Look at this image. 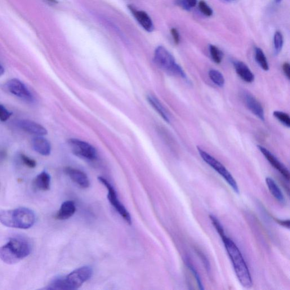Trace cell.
<instances>
[{
  "mask_svg": "<svg viewBox=\"0 0 290 290\" xmlns=\"http://www.w3.org/2000/svg\"><path fill=\"white\" fill-rule=\"evenodd\" d=\"M154 60L159 68L169 74L177 75L188 81V77L184 70L176 63L175 58L166 48L159 46L156 48Z\"/></svg>",
  "mask_w": 290,
  "mask_h": 290,
  "instance_id": "obj_5",
  "label": "cell"
},
{
  "mask_svg": "<svg viewBox=\"0 0 290 290\" xmlns=\"http://www.w3.org/2000/svg\"><path fill=\"white\" fill-rule=\"evenodd\" d=\"M35 220L34 212L29 208H19L0 211V223L11 228L29 229L33 226Z\"/></svg>",
  "mask_w": 290,
  "mask_h": 290,
  "instance_id": "obj_2",
  "label": "cell"
},
{
  "mask_svg": "<svg viewBox=\"0 0 290 290\" xmlns=\"http://www.w3.org/2000/svg\"><path fill=\"white\" fill-rule=\"evenodd\" d=\"M276 3H279L282 1V0H275Z\"/></svg>",
  "mask_w": 290,
  "mask_h": 290,
  "instance_id": "obj_37",
  "label": "cell"
},
{
  "mask_svg": "<svg viewBox=\"0 0 290 290\" xmlns=\"http://www.w3.org/2000/svg\"><path fill=\"white\" fill-rule=\"evenodd\" d=\"M276 222L278 223L280 225L286 228H289V220H276Z\"/></svg>",
  "mask_w": 290,
  "mask_h": 290,
  "instance_id": "obj_34",
  "label": "cell"
},
{
  "mask_svg": "<svg viewBox=\"0 0 290 290\" xmlns=\"http://www.w3.org/2000/svg\"><path fill=\"white\" fill-rule=\"evenodd\" d=\"M273 116L279 122L282 123L284 126L289 128L290 118L288 114L282 112V111H275L273 113Z\"/></svg>",
  "mask_w": 290,
  "mask_h": 290,
  "instance_id": "obj_24",
  "label": "cell"
},
{
  "mask_svg": "<svg viewBox=\"0 0 290 290\" xmlns=\"http://www.w3.org/2000/svg\"><path fill=\"white\" fill-rule=\"evenodd\" d=\"M11 111L8 110L5 107L0 105V121L6 122L12 116Z\"/></svg>",
  "mask_w": 290,
  "mask_h": 290,
  "instance_id": "obj_29",
  "label": "cell"
},
{
  "mask_svg": "<svg viewBox=\"0 0 290 290\" xmlns=\"http://www.w3.org/2000/svg\"><path fill=\"white\" fill-rule=\"evenodd\" d=\"M64 172L71 180L81 188L85 189L90 186V181L87 176L79 169L72 167H66L64 169Z\"/></svg>",
  "mask_w": 290,
  "mask_h": 290,
  "instance_id": "obj_14",
  "label": "cell"
},
{
  "mask_svg": "<svg viewBox=\"0 0 290 290\" xmlns=\"http://www.w3.org/2000/svg\"><path fill=\"white\" fill-rule=\"evenodd\" d=\"M147 100H148L150 105L153 107L156 111H157L160 117L164 120V121L169 123L170 120H169L168 114L166 109L164 108L163 105L160 104V102L158 101L157 98H156L153 95H149L147 96Z\"/></svg>",
  "mask_w": 290,
  "mask_h": 290,
  "instance_id": "obj_20",
  "label": "cell"
},
{
  "mask_svg": "<svg viewBox=\"0 0 290 290\" xmlns=\"http://www.w3.org/2000/svg\"><path fill=\"white\" fill-rule=\"evenodd\" d=\"M128 8L142 28L148 32H152L154 26L149 16L144 11L137 10L133 6H129Z\"/></svg>",
  "mask_w": 290,
  "mask_h": 290,
  "instance_id": "obj_13",
  "label": "cell"
},
{
  "mask_svg": "<svg viewBox=\"0 0 290 290\" xmlns=\"http://www.w3.org/2000/svg\"><path fill=\"white\" fill-rule=\"evenodd\" d=\"M17 126L24 131L37 136H43L47 134L46 129L41 125L28 120H21L17 122Z\"/></svg>",
  "mask_w": 290,
  "mask_h": 290,
  "instance_id": "obj_12",
  "label": "cell"
},
{
  "mask_svg": "<svg viewBox=\"0 0 290 290\" xmlns=\"http://www.w3.org/2000/svg\"><path fill=\"white\" fill-rule=\"evenodd\" d=\"M198 150L201 157L203 159L205 162H206L210 166L214 169L217 173L224 178L225 181L229 184L234 190L235 193L239 194V187L237 182L232 176L230 172L227 170V168L221 162L218 161L213 156L210 155L206 151L198 146Z\"/></svg>",
  "mask_w": 290,
  "mask_h": 290,
  "instance_id": "obj_6",
  "label": "cell"
},
{
  "mask_svg": "<svg viewBox=\"0 0 290 290\" xmlns=\"http://www.w3.org/2000/svg\"><path fill=\"white\" fill-rule=\"evenodd\" d=\"M6 86L9 91L22 101L30 103L34 101L32 93L19 79H12L7 82Z\"/></svg>",
  "mask_w": 290,
  "mask_h": 290,
  "instance_id": "obj_9",
  "label": "cell"
},
{
  "mask_svg": "<svg viewBox=\"0 0 290 290\" xmlns=\"http://www.w3.org/2000/svg\"><path fill=\"white\" fill-rule=\"evenodd\" d=\"M92 274V271L90 267H80L64 277L53 281L48 288L63 290L77 289L91 278Z\"/></svg>",
  "mask_w": 290,
  "mask_h": 290,
  "instance_id": "obj_4",
  "label": "cell"
},
{
  "mask_svg": "<svg viewBox=\"0 0 290 290\" xmlns=\"http://www.w3.org/2000/svg\"><path fill=\"white\" fill-rule=\"evenodd\" d=\"M266 182L271 194L273 195L274 198L280 203L284 204L285 203L284 196L279 186L276 184L273 178L266 177Z\"/></svg>",
  "mask_w": 290,
  "mask_h": 290,
  "instance_id": "obj_19",
  "label": "cell"
},
{
  "mask_svg": "<svg viewBox=\"0 0 290 290\" xmlns=\"http://www.w3.org/2000/svg\"><path fill=\"white\" fill-rule=\"evenodd\" d=\"M98 180L100 181L101 183L105 185L107 189H108L109 194L107 197H108L111 204L113 205L115 210H117V211L120 215L123 217V219L126 221L128 224L131 225L132 218L130 214L127 211V210L124 207V205L120 203L118 198L117 191H115L113 186L104 177H99Z\"/></svg>",
  "mask_w": 290,
  "mask_h": 290,
  "instance_id": "obj_7",
  "label": "cell"
},
{
  "mask_svg": "<svg viewBox=\"0 0 290 290\" xmlns=\"http://www.w3.org/2000/svg\"><path fill=\"white\" fill-rule=\"evenodd\" d=\"M274 49L276 54L282 51L283 45V38L280 31H276L274 37Z\"/></svg>",
  "mask_w": 290,
  "mask_h": 290,
  "instance_id": "obj_25",
  "label": "cell"
},
{
  "mask_svg": "<svg viewBox=\"0 0 290 290\" xmlns=\"http://www.w3.org/2000/svg\"><path fill=\"white\" fill-rule=\"evenodd\" d=\"M34 185L39 190H48L51 185L50 175L46 171L39 174L34 180Z\"/></svg>",
  "mask_w": 290,
  "mask_h": 290,
  "instance_id": "obj_18",
  "label": "cell"
},
{
  "mask_svg": "<svg viewBox=\"0 0 290 290\" xmlns=\"http://www.w3.org/2000/svg\"><path fill=\"white\" fill-rule=\"evenodd\" d=\"M185 264H186V266L188 267V268L195 276L196 281H197L198 284L199 285V288L200 289L203 290L204 288L202 283V279H201L198 272L197 271V270H196L194 266L191 264L190 261L188 260H185Z\"/></svg>",
  "mask_w": 290,
  "mask_h": 290,
  "instance_id": "obj_26",
  "label": "cell"
},
{
  "mask_svg": "<svg viewBox=\"0 0 290 290\" xmlns=\"http://www.w3.org/2000/svg\"><path fill=\"white\" fill-rule=\"evenodd\" d=\"M171 33L174 42H175V43L177 45V44L180 43V41L179 33H178L177 30L175 28L171 29Z\"/></svg>",
  "mask_w": 290,
  "mask_h": 290,
  "instance_id": "obj_31",
  "label": "cell"
},
{
  "mask_svg": "<svg viewBox=\"0 0 290 290\" xmlns=\"http://www.w3.org/2000/svg\"><path fill=\"white\" fill-rule=\"evenodd\" d=\"M221 238L239 282L245 288L252 287L253 282L251 273L237 245L226 235L222 236Z\"/></svg>",
  "mask_w": 290,
  "mask_h": 290,
  "instance_id": "obj_1",
  "label": "cell"
},
{
  "mask_svg": "<svg viewBox=\"0 0 290 290\" xmlns=\"http://www.w3.org/2000/svg\"><path fill=\"white\" fill-rule=\"evenodd\" d=\"M226 1H227V2H232V1H234V0H226Z\"/></svg>",
  "mask_w": 290,
  "mask_h": 290,
  "instance_id": "obj_38",
  "label": "cell"
},
{
  "mask_svg": "<svg viewBox=\"0 0 290 290\" xmlns=\"http://www.w3.org/2000/svg\"><path fill=\"white\" fill-rule=\"evenodd\" d=\"M257 148L260 150L261 153L264 155V157L271 166L276 169V170L283 176L285 180L288 181L290 176L288 169L287 167L281 163L277 158H276L275 156L272 154L269 150H267L264 148V147L258 145Z\"/></svg>",
  "mask_w": 290,
  "mask_h": 290,
  "instance_id": "obj_11",
  "label": "cell"
},
{
  "mask_svg": "<svg viewBox=\"0 0 290 290\" xmlns=\"http://www.w3.org/2000/svg\"><path fill=\"white\" fill-rule=\"evenodd\" d=\"M210 219H211L213 225L215 227L218 234H220L221 237L225 235L224 227L222 226L221 222L218 220L215 216L213 215H210Z\"/></svg>",
  "mask_w": 290,
  "mask_h": 290,
  "instance_id": "obj_27",
  "label": "cell"
},
{
  "mask_svg": "<svg viewBox=\"0 0 290 290\" xmlns=\"http://www.w3.org/2000/svg\"><path fill=\"white\" fill-rule=\"evenodd\" d=\"M4 73V69L3 68V66L1 65V64H0V76H2V75Z\"/></svg>",
  "mask_w": 290,
  "mask_h": 290,
  "instance_id": "obj_36",
  "label": "cell"
},
{
  "mask_svg": "<svg viewBox=\"0 0 290 290\" xmlns=\"http://www.w3.org/2000/svg\"><path fill=\"white\" fill-rule=\"evenodd\" d=\"M20 157L22 162H23L26 166L31 168H35L37 166V162H35V160L29 158L28 156L25 154H21Z\"/></svg>",
  "mask_w": 290,
  "mask_h": 290,
  "instance_id": "obj_30",
  "label": "cell"
},
{
  "mask_svg": "<svg viewBox=\"0 0 290 290\" xmlns=\"http://www.w3.org/2000/svg\"><path fill=\"white\" fill-rule=\"evenodd\" d=\"M283 71L285 75L287 77L288 79L290 78V66L288 62H285L283 64Z\"/></svg>",
  "mask_w": 290,
  "mask_h": 290,
  "instance_id": "obj_33",
  "label": "cell"
},
{
  "mask_svg": "<svg viewBox=\"0 0 290 290\" xmlns=\"http://www.w3.org/2000/svg\"><path fill=\"white\" fill-rule=\"evenodd\" d=\"M233 65L236 73L244 81L252 83L255 80V75L252 72L249 67L240 61H234Z\"/></svg>",
  "mask_w": 290,
  "mask_h": 290,
  "instance_id": "obj_15",
  "label": "cell"
},
{
  "mask_svg": "<svg viewBox=\"0 0 290 290\" xmlns=\"http://www.w3.org/2000/svg\"><path fill=\"white\" fill-rule=\"evenodd\" d=\"M177 6L180 7L181 8L183 9L185 11H190V8L187 5L184 0H176Z\"/></svg>",
  "mask_w": 290,
  "mask_h": 290,
  "instance_id": "obj_32",
  "label": "cell"
},
{
  "mask_svg": "<svg viewBox=\"0 0 290 290\" xmlns=\"http://www.w3.org/2000/svg\"><path fill=\"white\" fill-rule=\"evenodd\" d=\"M209 76L212 81L218 86L222 87L225 83V79L223 74L216 69H211L209 71Z\"/></svg>",
  "mask_w": 290,
  "mask_h": 290,
  "instance_id": "obj_22",
  "label": "cell"
},
{
  "mask_svg": "<svg viewBox=\"0 0 290 290\" xmlns=\"http://www.w3.org/2000/svg\"><path fill=\"white\" fill-rule=\"evenodd\" d=\"M32 145L34 149L40 154L48 156L51 153V144L43 136L35 137L32 141Z\"/></svg>",
  "mask_w": 290,
  "mask_h": 290,
  "instance_id": "obj_16",
  "label": "cell"
},
{
  "mask_svg": "<svg viewBox=\"0 0 290 290\" xmlns=\"http://www.w3.org/2000/svg\"><path fill=\"white\" fill-rule=\"evenodd\" d=\"M71 151L79 157L93 160L96 157V151L88 143L78 139H70L68 142Z\"/></svg>",
  "mask_w": 290,
  "mask_h": 290,
  "instance_id": "obj_8",
  "label": "cell"
},
{
  "mask_svg": "<svg viewBox=\"0 0 290 290\" xmlns=\"http://www.w3.org/2000/svg\"><path fill=\"white\" fill-rule=\"evenodd\" d=\"M209 51L213 60L217 64H220L223 59V53L220 49L211 44L209 46Z\"/></svg>",
  "mask_w": 290,
  "mask_h": 290,
  "instance_id": "obj_23",
  "label": "cell"
},
{
  "mask_svg": "<svg viewBox=\"0 0 290 290\" xmlns=\"http://www.w3.org/2000/svg\"><path fill=\"white\" fill-rule=\"evenodd\" d=\"M242 98L247 108L261 121H265L264 109H263L260 103L256 100V98L251 93L247 91L243 92Z\"/></svg>",
  "mask_w": 290,
  "mask_h": 290,
  "instance_id": "obj_10",
  "label": "cell"
},
{
  "mask_svg": "<svg viewBox=\"0 0 290 290\" xmlns=\"http://www.w3.org/2000/svg\"><path fill=\"white\" fill-rule=\"evenodd\" d=\"M31 251V245L28 241L13 238L0 248V258L7 264H15L28 257Z\"/></svg>",
  "mask_w": 290,
  "mask_h": 290,
  "instance_id": "obj_3",
  "label": "cell"
},
{
  "mask_svg": "<svg viewBox=\"0 0 290 290\" xmlns=\"http://www.w3.org/2000/svg\"><path fill=\"white\" fill-rule=\"evenodd\" d=\"M75 211L76 208L73 202L67 201L61 205L59 212L56 215V218L59 220H66L72 217Z\"/></svg>",
  "mask_w": 290,
  "mask_h": 290,
  "instance_id": "obj_17",
  "label": "cell"
},
{
  "mask_svg": "<svg viewBox=\"0 0 290 290\" xmlns=\"http://www.w3.org/2000/svg\"><path fill=\"white\" fill-rule=\"evenodd\" d=\"M187 5H188L190 8H194L196 6V4H197L198 0H184Z\"/></svg>",
  "mask_w": 290,
  "mask_h": 290,
  "instance_id": "obj_35",
  "label": "cell"
},
{
  "mask_svg": "<svg viewBox=\"0 0 290 290\" xmlns=\"http://www.w3.org/2000/svg\"><path fill=\"white\" fill-rule=\"evenodd\" d=\"M255 59L257 64L260 65L263 70L265 71L269 70V65L268 61H267L264 52L260 48L257 47L255 49Z\"/></svg>",
  "mask_w": 290,
  "mask_h": 290,
  "instance_id": "obj_21",
  "label": "cell"
},
{
  "mask_svg": "<svg viewBox=\"0 0 290 290\" xmlns=\"http://www.w3.org/2000/svg\"><path fill=\"white\" fill-rule=\"evenodd\" d=\"M199 10L203 15L208 17L213 15V12L212 8L210 7L205 1H200L199 4Z\"/></svg>",
  "mask_w": 290,
  "mask_h": 290,
  "instance_id": "obj_28",
  "label": "cell"
}]
</instances>
